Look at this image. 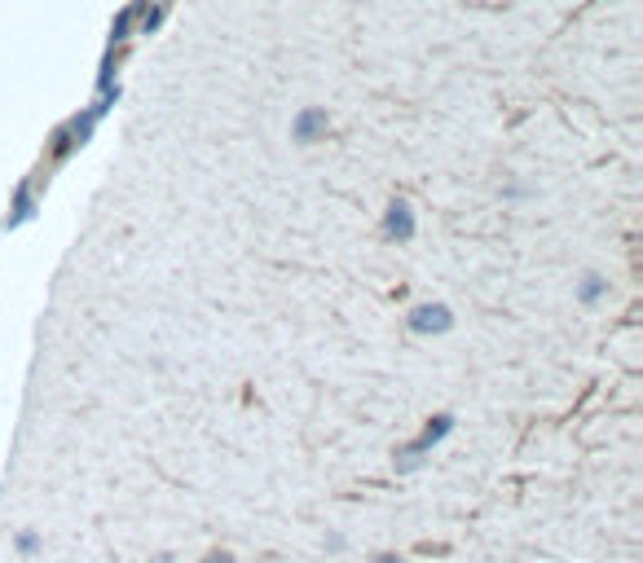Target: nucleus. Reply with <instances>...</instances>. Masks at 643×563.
Wrapping results in <instances>:
<instances>
[{"label": "nucleus", "instance_id": "obj_1", "mask_svg": "<svg viewBox=\"0 0 643 563\" xmlns=\"http://www.w3.org/2000/svg\"><path fill=\"white\" fill-rule=\"evenodd\" d=\"M317 128H326V115H322V110H308L305 119L296 124V136H300V145H313V133H317Z\"/></svg>", "mask_w": 643, "mask_h": 563}, {"label": "nucleus", "instance_id": "obj_2", "mask_svg": "<svg viewBox=\"0 0 643 563\" xmlns=\"http://www.w3.org/2000/svg\"><path fill=\"white\" fill-rule=\"evenodd\" d=\"M388 230L397 233V238H410V233H414V225H410V211H406V207H397V202H392V211H388Z\"/></svg>", "mask_w": 643, "mask_h": 563}, {"label": "nucleus", "instance_id": "obj_3", "mask_svg": "<svg viewBox=\"0 0 643 563\" xmlns=\"http://www.w3.org/2000/svg\"><path fill=\"white\" fill-rule=\"evenodd\" d=\"M203 563H230V555H212V559H203Z\"/></svg>", "mask_w": 643, "mask_h": 563}]
</instances>
